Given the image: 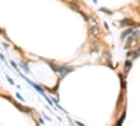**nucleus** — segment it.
<instances>
[{"mask_svg":"<svg viewBox=\"0 0 140 126\" xmlns=\"http://www.w3.org/2000/svg\"><path fill=\"white\" fill-rule=\"evenodd\" d=\"M17 98H18L20 101H23V102H24V98H23V97H21V95H20L18 93H17Z\"/></svg>","mask_w":140,"mask_h":126,"instance_id":"1","label":"nucleus"}]
</instances>
